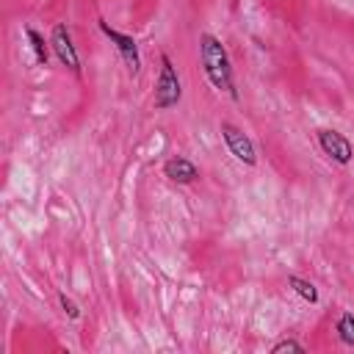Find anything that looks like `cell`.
<instances>
[{"mask_svg":"<svg viewBox=\"0 0 354 354\" xmlns=\"http://www.w3.org/2000/svg\"><path fill=\"white\" fill-rule=\"evenodd\" d=\"M199 61L202 69L210 80L213 88L227 91L232 100H238V88H235V77H232V64H230V53L221 44L218 36L213 33H202L199 36Z\"/></svg>","mask_w":354,"mask_h":354,"instance_id":"obj_1","label":"cell"},{"mask_svg":"<svg viewBox=\"0 0 354 354\" xmlns=\"http://www.w3.org/2000/svg\"><path fill=\"white\" fill-rule=\"evenodd\" d=\"M183 97V83H180V75H177V66L171 64V58L163 53L160 55V75L155 80V97H152V105L155 111H169L180 102Z\"/></svg>","mask_w":354,"mask_h":354,"instance_id":"obj_2","label":"cell"},{"mask_svg":"<svg viewBox=\"0 0 354 354\" xmlns=\"http://www.w3.org/2000/svg\"><path fill=\"white\" fill-rule=\"evenodd\" d=\"M221 138H224V144H227V149H230V155L235 158V160H241L243 166H254L257 163V149H254V141L241 130V127H235L232 122H221Z\"/></svg>","mask_w":354,"mask_h":354,"instance_id":"obj_3","label":"cell"},{"mask_svg":"<svg viewBox=\"0 0 354 354\" xmlns=\"http://www.w3.org/2000/svg\"><path fill=\"white\" fill-rule=\"evenodd\" d=\"M100 30H102V36L111 39V44L119 50V55H122L127 72H130V75H138V69H141V55H138L136 39L127 36V33H122V30H116V28H111L105 19H100Z\"/></svg>","mask_w":354,"mask_h":354,"instance_id":"obj_4","label":"cell"},{"mask_svg":"<svg viewBox=\"0 0 354 354\" xmlns=\"http://www.w3.org/2000/svg\"><path fill=\"white\" fill-rule=\"evenodd\" d=\"M50 47H53L55 58H58V61H61L72 75H77V77H80V58H77V50H75L72 33H69V28H66L64 22H58V25L53 28V33H50Z\"/></svg>","mask_w":354,"mask_h":354,"instance_id":"obj_5","label":"cell"},{"mask_svg":"<svg viewBox=\"0 0 354 354\" xmlns=\"http://www.w3.org/2000/svg\"><path fill=\"white\" fill-rule=\"evenodd\" d=\"M318 147L324 149V155H329V158H332L335 163H340V166H348L351 158H354V147H351V141H348L343 133L329 130V127L318 130Z\"/></svg>","mask_w":354,"mask_h":354,"instance_id":"obj_6","label":"cell"},{"mask_svg":"<svg viewBox=\"0 0 354 354\" xmlns=\"http://www.w3.org/2000/svg\"><path fill=\"white\" fill-rule=\"evenodd\" d=\"M163 174L171 180V183H180V185H188V183H196L199 180V166L183 155H171L166 163H163Z\"/></svg>","mask_w":354,"mask_h":354,"instance_id":"obj_7","label":"cell"},{"mask_svg":"<svg viewBox=\"0 0 354 354\" xmlns=\"http://www.w3.org/2000/svg\"><path fill=\"white\" fill-rule=\"evenodd\" d=\"M288 288H293L304 301H310V304H315L318 301V288L310 282V279H304V277H299V274H290L288 277Z\"/></svg>","mask_w":354,"mask_h":354,"instance_id":"obj_8","label":"cell"},{"mask_svg":"<svg viewBox=\"0 0 354 354\" xmlns=\"http://www.w3.org/2000/svg\"><path fill=\"white\" fill-rule=\"evenodd\" d=\"M28 41H30V50H33V55H36V64H39V66H47V61H50V47H47V41H44V36H41L36 28H28Z\"/></svg>","mask_w":354,"mask_h":354,"instance_id":"obj_9","label":"cell"},{"mask_svg":"<svg viewBox=\"0 0 354 354\" xmlns=\"http://www.w3.org/2000/svg\"><path fill=\"white\" fill-rule=\"evenodd\" d=\"M335 329H337V337H340L346 346L354 348V313L346 310V313L337 318V326H335Z\"/></svg>","mask_w":354,"mask_h":354,"instance_id":"obj_10","label":"cell"},{"mask_svg":"<svg viewBox=\"0 0 354 354\" xmlns=\"http://www.w3.org/2000/svg\"><path fill=\"white\" fill-rule=\"evenodd\" d=\"M282 351H304V346L299 340H293V337H285V340L271 346V354H282Z\"/></svg>","mask_w":354,"mask_h":354,"instance_id":"obj_11","label":"cell"},{"mask_svg":"<svg viewBox=\"0 0 354 354\" xmlns=\"http://www.w3.org/2000/svg\"><path fill=\"white\" fill-rule=\"evenodd\" d=\"M58 301H61L64 313H66V315H69L72 321H77V318H80V310H77V304H75V301H72V299H69L66 293H58Z\"/></svg>","mask_w":354,"mask_h":354,"instance_id":"obj_12","label":"cell"}]
</instances>
